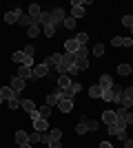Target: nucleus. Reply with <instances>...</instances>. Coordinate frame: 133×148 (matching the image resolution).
<instances>
[{"label": "nucleus", "mask_w": 133, "mask_h": 148, "mask_svg": "<svg viewBox=\"0 0 133 148\" xmlns=\"http://www.w3.org/2000/svg\"><path fill=\"white\" fill-rule=\"evenodd\" d=\"M76 66L80 69V71H84V69H89V60H78V62H76Z\"/></svg>", "instance_id": "40"}, {"label": "nucleus", "mask_w": 133, "mask_h": 148, "mask_svg": "<svg viewBox=\"0 0 133 148\" xmlns=\"http://www.w3.org/2000/svg\"><path fill=\"white\" fill-rule=\"evenodd\" d=\"M131 38H133V27H131Z\"/></svg>", "instance_id": "53"}, {"label": "nucleus", "mask_w": 133, "mask_h": 148, "mask_svg": "<svg viewBox=\"0 0 133 148\" xmlns=\"http://www.w3.org/2000/svg\"><path fill=\"white\" fill-rule=\"evenodd\" d=\"M58 108L62 113H71L73 111V99H60V102H58Z\"/></svg>", "instance_id": "12"}, {"label": "nucleus", "mask_w": 133, "mask_h": 148, "mask_svg": "<svg viewBox=\"0 0 133 148\" xmlns=\"http://www.w3.org/2000/svg\"><path fill=\"white\" fill-rule=\"evenodd\" d=\"M111 44H113V47H122V38H120V36H115L113 40H111Z\"/></svg>", "instance_id": "45"}, {"label": "nucleus", "mask_w": 133, "mask_h": 148, "mask_svg": "<svg viewBox=\"0 0 133 148\" xmlns=\"http://www.w3.org/2000/svg\"><path fill=\"white\" fill-rule=\"evenodd\" d=\"M20 106H22V108H25L27 113L36 111V104H33V99H20Z\"/></svg>", "instance_id": "17"}, {"label": "nucleus", "mask_w": 133, "mask_h": 148, "mask_svg": "<svg viewBox=\"0 0 133 148\" xmlns=\"http://www.w3.org/2000/svg\"><path fill=\"white\" fill-rule=\"evenodd\" d=\"M0 97L5 99V102H9V99L16 97V93H13V88H11V86H2V88H0Z\"/></svg>", "instance_id": "14"}, {"label": "nucleus", "mask_w": 133, "mask_h": 148, "mask_svg": "<svg viewBox=\"0 0 133 148\" xmlns=\"http://www.w3.org/2000/svg\"><path fill=\"white\" fill-rule=\"evenodd\" d=\"M89 58V51H87V47H80V49L76 51V62L78 60H87Z\"/></svg>", "instance_id": "24"}, {"label": "nucleus", "mask_w": 133, "mask_h": 148, "mask_svg": "<svg viewBox=\"0 0 133 148\" xmlns=\"http://www.w3.org/2000/svg\"><path fill=\"white\" fill-rule=\"evenodd\" d=\"M49 148H62V144H60V142H51Z\"/></svg>", "instance_id": "49"}, {"label": "nucleus", "mask_w": 133, "mask_h": 148, "mask_svg": "<svg viewBox=\"0 0 133 148\" xmlns=\"http://www.w3.org/2000/svg\"><path fill=\"white\" fill-rule=\"evenodd\" d=\"M76 133H78V135H84V133H89V128H87V117L80 119V124L76 126Z\"/></svg>", "instance_id": "19"}, {"label": "nucleus", "mask_w": 133, "mask_h": 148, "mask_svg": "<svg viewBox=\"0 0 133 148\" xmlns=\"http://www.w3.org/2000/svg\"><path fill=\"white\" fill-rule=\"evenodd\" d=\"M102 99L104 102H113V91L109 88V91H102Z\"/></svg>", "instance_id": "34"}, {"label": "nucleus", "mask_w": 133, "mask_h": 148, "mask_svg": "<svg viewBox=\"0 0 133 148\" xmlns=\"http://www.w3.org/2000/svg\"><path fill=\"white\" fill-rule=\"evenodd\" d=\"M124 148H133V139H124Z\"/></svg>", "instance_id": "50"}, {"label": "nucleus", "mask_w": 133, "mask_h": 148, "mask_svg": "<svg viewBox=\"0 0 133 148\" xmlns=\"http://www.w3.org/2000/svg\"><path fill=\"white\" fill-rule=\"evenodd\" d=\"M115 137H118V139H122V142H124V139H129V137H127V130H120Z\"/></svg>", "instance_id": "47"}, {"label": "nucleus", "mask_w": 133, "mask_h": 148, "mask_svg": "<svg viewBox=\"0 0 133 148\" xmlns=\"http://www.w3.org/2000/svg\"><path fill=\"white\" fill-rule=\"evenodd\" d=\"M18 77H20V80H29V77H31V80H33V69L31 66H25V64H20V66H18Z\"/></svg>", "instance_id": "3"}, {"label": "nucleus", "mask_w": 133, "mask_h": 148, "mask_svg": "<svg viewBox=\"0 0 133 148\" xmlns=\"http://www.w3.org/2000/svg\"><path fill=\"white\" fill-rule=\"evenodd\" d=\"M38 22H40V25H51V11H42V13H40V18H38Z\"/></svg>", "instance_id": "20"}, {"label": "nucleus", "mask_w": 133, "mask_h": 148, "mask_svg": "<svg viewBox=\"0 0 133 148\" xmlns=\"http://www.w3.org/2000/svg\"><path fill=\"white\" fill-rule=\"evenodd\" d=\"M42 142V133H38V130H33L31 135H29V144H38Z\"/></svg>", "instance_id": "30"}, {"label": "nucleus", "mask_w": 133, "mask_h": 148, "mask_svg": "<svg viewBox=\"0 0 133 148\" xmlns=\"http://www.w3.org/2000/svg\"><path fill=\"white\" fill-rule=\"evenodd\" d=\"M25 60H27L25 51H16V53H13V62H16V64H25Z\"/></svg>", "instance_id": "26"}, {"label": "nucleus", "mask_w": 133, "mask_h": 148, "mask_svg": "<svg viewBox=\"0 0 133 148\" xmlns=\"http://www.w3.org/2000/svg\"><path fill=\"white\" fill-rule=\"evenodd\" d=\"M2 102H5V99H2V97H0V104H2Z\"/></svg>", "instance_id": "54"}, {"label": "nucleus", "mask_w": 133, "mask_h": 148, "mask_svg": "<svg viewBox=\"0 0 133 148\" xmlns=\"http://www.w3.org/2000/svg\"><path fill=\"white\" fill-rule=\"evenodd\" d=\"M18 22H20V25H27V29H29V27H31V18H29V13H27V16H22Z\"/></svg>", "instance_id": "39"}, {"label": "nucleus", "mask_w": 133, "mask_h": 148, "mask_svg": "<svg viewBox=\"0 0 133 148\" xmlns=\"http://www.w3.org/2000/svg\"><path fill=\"white\" fill-rule=\"evenodd\" d=\"M33 53H36V47H33V44H27V47H25V56L33 58Z\"/></svg>", "instance_id": "37"}, {"label": "nucleus", "mask_w": 133, "mask_h": 148, "mask_svg": "<svg viewBox=\"0 0 133 148\" xmlns=\"http://www.w3.org/2000/svg\"><path fill=\"white\" fill-rule=\"evenodd\" d=\"M78 49H80V44L76 42V38H71V40L64 42V53H76Z\"/></svg>", "instance_id": "10"}, {"label": "nucleus", "mask_w": 133, "mask_h": 148, "mask_svg": "<svg viewBox=\"0 0 133 148\" xmlns=\"http://www.w3.org/2000/svg\"><path fill=\"white\" fill-rule=\"evenodd\" d=\"M60 137H62V130H60V128L49 130V139H51V142H60Z\"/></svg>", "instance_id": "27"}, {"label": "nucleus", "mask_w": 133, "mask_h": 148, "mask_svg": "<svg viewBox=\"0 0 133 148\" xmlns=\"http://www.w3.org/2000/svg\"><path fill=\"white\" fill-rule=\"evenodd\" d=\"M100 148H113V146H111L109 142H102V144H100Z\"/></svg>", "instance_id": "51"}, {"label": "nucleus", "mask_w": 133, "mask_h": 148, "mask_svg": "<svg viewBox=\"0 0 133 148\" xmlns=\"http://www.w3.org/2000/svg\"><path fill=\"white\" fill-rule=\"evenodd\" d=\"M60 64H64L67 69L76 66V53H62V62Z\"/></svg>", "instance_id": "9"}, {"label": "nucleus", "mask_w": 133, "mask_h": 148, "mask_svg": "<svg viewBox=\"0 0 133 148\" xmlns=\"http://www.w3.org/2000/svg\"><path fill=\"white\" fill-rule=\"evenodd\" d=\"M76 42L80 44V47H87V42H89V33H76Z\"/></svg>", "instance_id": "23"}, {"label": "nucleus", "mask_w": 133, "mask_h": 148, "mask_svg": "<svg viewBox=\"0 0 133 148\" xmlns=\"http://www.w3.org/2000/svg\"><path fill=\"white\" fill-rule=\"evenodd\" d=\"M27 36H29V38H36V36H40V25H31L29 29H27Z\"/></svg>", "instance_id": "29"}, {"label": "nucleus", "mask_w": 133, "mask_h": 148, "mask_svg": "<svg viewBox=\"0 0 133 148\" xmlns=\"http://www.w3.org/2000/svg\"><path fill=\"white\" fill-rule=\"evenodd\" d=\"M71 18H84V7H73L71 9Z\"/></svg>", "instance_id": "25"}, {"label": "nucleus", "mask_w": 133, "mask_h": 148, "mask_svg": "<svg viewBox=\"0 0 133 148\" xmlns=\"http://www.w3.org/2000/svg\"><path fill=\"white\" fill-rule=\"evenodd\" d=\"M16 142H18V146L29 144V133L27 130H16Z\"/></svg>", "instance_id": "15"}, {"label": "nucleus", "mask_w": 133, "mask_h": 148, "mask_svg": "<svg viewBox=\"0 0 133 148\" xmlns=\"http://www.w3.org/2000/svg\"><path fill=\"white\" fill-rule=\"evenodd\" d=\"M107 133H109V135H113V137H115V135H118V133H120V128H118V124H111Z\"/></svg>", "instance_id": "41"}, {"label": "nucleus", "mask_w": 133, "mask_h": 148, "mask_svg": "<svg viewBox=\"0 0 133 148\" xmlns=\"http://www.w3.org/2000/svg\"><path fill=\"white\" fill-rule=\"evenodd\" d=\"M113 77H111V75H102V77H100V82H98V86H100L102 88V91H109V88H111V86H113Z\"/></svg>", "instance_id": "8"}, {"label": "nucleus", "mask_w": 133, "mask_h": 148, "mask_svg": "<svg viewBox=\"0 0 133 148\" xmlns=\"http://www.w3.org/2000/svg\"><path fill=\"white\" fill-rule=\"evenodd\" d=\"M87 128H89V133H93V130L100 128V124L95 122V119H87Z\"/></svg>", "instance_id": "32"}, {"label": "nucleus", "mask_w": 133, "mask_h": 148, "mask_svg": "<svg viewBox=\"0 0 133 148\" xmlns=\"http://www.w3.org/2000/svg\"><path fill=\"white\" fill-rule=\"evenodd\" d=\"M25 13H22V9H13V11H7L5 13V22L7 25H16L20 18H22Z\"/></svg>", "instance_id": "2"}, {"label": "nucleus", "mask_w": 133, "mask_h": 148, "mask_svg": "<svg viewBox=\"0 0 133 148\" xmlns=\"http://www.w3.org/2000/svg\"><path fill=\"white\" fill-rule=\"evenodd\" d=\"M78 73H80V69H78V66H71L69 71H67V75H69V77H73V75H78Z\"/></svg>", "instance_id": "43"}, {"label": "nucleus", "mask_w": 133, "mask_h": 148, "mask_svg": "<svg viewBox=\"0 0 133 148\" xmlns=\"http://www.w3.org/2000/svg\"><path fill=\"white\" fill-rule=\"evenodd\" d=\"M93 56H98V58L104 56V47H102V44H95L93 47Z\"/></svg>", "instance_id": "36"}, {"label": "nucleus", "mask_w": 133, "mask_h": 148, "mask_svg": "<svg viewBox=\"0 0 133 148\" xmlns=\"http://www.w3.org/2000/svg\"><path fill=\"white\" fill-rule=\"evenodd\" d=\"M7 106H9V108H11V111H16V108H18V106H20V99H18V97H13V99H9V102H7Z\"/></svg>", "instance_id": "35"}, {"label": "nucleus", "mask_w": 133, "mask_h": 148, "mask_svg": "<svg viewBox=\"0 0 133 148\" xmlns=\"http://www.w3.org/2000/svg\"><path fill=\"white\" fill-rule=\"evenodd\" d=\"M29 117H31V122H36V119H40V113H38V108L29 113Z\"/></svg>", "instance_id": "44"}, {"label": "nucleus", "mask_w": 133, "mask_h": 148, "mask_svg": "<svg viewBox=\"0 0 133 148\" xmlns=\"http://www.w3.org/2000/svg\"><path fill=\"white\" fill-rule=\"evenodd\" d=\"M42 33L47 38H53V36H56V27H53V25H44L42 27Z\"/></svg>", "instance_id": "28"}, {"label": "nucleus", "mask_w": 133, "mask_h": 148, "mask_svg": "<svg viewBox=\"0 0 133 148\" xmlns=\"http://www.w3.org/2000/svg\"><path fill=\"white\" fill-rule=\"evenodd\" d=\"M118 73L120 75H131V66H129V64H118Z\"/></svg>", "instance_id": "31"}, {"label": "nucleus", "mask_w": 133, "mask_h": 148, "mask_svg": "<svg viewBox=\"0 0 133 148\" xmlns=\"http://www.w3.org/2000/svg\"><path fill=\"white\" fill-rule=\"evenodd\" d=\"M102 122L107 124V126L115 124V122H118V113H115V111H102Z\"/></svg>", "instance_id": "5"}, {"label": "nucleus", "mask_w": 133, "mask_h": 148, "mask_svg": "<svg viewBox=\"0 0 133 148\" xmlns=\"http://www.w3.org/2000/svg\"><path fill=\"white\" fill-rule=\"evenodd\" d=\"M25 84H27V82H25V80H20L18 75H16V77H11V84H9V86H11V88H13V93L18 95V93L25 91Z\"/></svg>", "instance_id": "4"}, {"label": "nucleus", "mask_w": 133, "mask_h": 148, "mask_svg": "<svg viewBox=\"0 0 133 148\" xmlns=\"http://www.w3.org/2000/svg\"><path fill=\"white\" fill-rule=\"evenodd\" d=\"M20 148H31V144H22V146H20Z\"/></svg>", "instance_id": "52"}, {"label": "nucleus", "mask_w": 133, "mask_h": 148, "mask_svg": "<svg viewBox=\"0 0 133 148\" xmlns=\"http://www.w3.org/2000/svg\"><path fill=\"white\" fill-rule=\"evenodd\" d=\"M131 75H133V66H131Z\"/></svg>", "instance_id": "55"}, {"label": "nucleus", "mask_w": 133, "mask_h": 148, "mask_svg": "<svg viewBox=\"0 0 133 148\" xmlns=\"http://www.w3.org/2000/svg\"><path fill=\"white\" fill-rule=\"evenodd\" d=\"M122 47H133V38H122Z\"/></svg>", "instance_id": "42"}, {"label": "nucleus", "mask_w": 133, "mask_h": 148, "mask_svg": "<svg viewBox=\"0 0 133 148\" xmlns=\"http://www.w3.org/2000/svg\"><path fill=\"white\" fill-rule=\"evenodd\" d=\"M60 62H62V53H53V56H49L47 60H44V64H47L49 69H56Z\"/></svg>", "instance_id": "7"}, {"label": "nucleus", "mask_w": 133, "mask_h": 148, "mask_svg": "<svg viewBox=\"0 0 133 148\" xmlns=\"http://www.w3.org/2000/svg\"><path fill=\"white\" fill-rule=\"evenodd\" d=\"M122 25L131 29V27H133V16H124V18H122Z\"/></svg>", "instance_id": "38"}, {"label": "nucleus", "mask_w": 133, "mask_h": 148, "mask_svg": "<svg viewBox=\"0 0 133 148\" xmlns=\"http://www.w3.org/2000/svg\"><path fill=\"white\" fill-rule=\"evenodd\" d=\"M120 104H122V108H124V111H129V108L133 106V99H131V97H122Z\"/></svg>", "instance_id": "33"}, {"label": "nucleus", "mask_w": 133, "mask_h": 148, "mask_svg": "<svg viewBox=\"0 0 133 148\" xmlns=\"http://www.w3.org/2000/svg\"><path fill=\"white\" fill-rule=\"evenodd\" d=\"M73 82H71L69 75H58V88H62V91H67V88L71 86Z\"/></svg>", "instance_id": "11"}, {"label": "nucleus", "mask_w": 133, "mask_h": 148, "mask_svg": "<svg viewBox=\"0 0 133 148\" xmlns=\"http://www.w3.org/2000/svg\"><path fill=\"white\" fill-rule=\"evenodd\" d=\"M124 97H131V99H133V86H127V88H124Z\"/></svg>", "instance_id": "46"}, {"label": "nucleus", "mask_w": 133, "mask_h": 148, "mask_svg": "<svg viewBox=\"0 0 133 148\" xmlns=\"http://www.w3.org/2000/svg\"><path fill=\"white\" fill-rule=\"evenodd\" d=\"M89 97H93V99H100V97H102V88L98 86V84H93V86L89 88Z\"/></svg>", "instance_id": "16"}, {"label": "nucleus", "mask_w": 133, "mask_h": 148, "mask_svg": "<svg viewBox=\"0 0 133 148\" xmlns=\"http://www.w3.org/2000/svg\"><path fill=\"white\" fill-rule=\"evenodd\" d=\"M40 13H42L40 5H29V18H40Z\"/></svg>", "instance_id": "18"}, {"label": "nucleus", "mask_w": 133, "mask_h": 148, "mask_svg": "<svg viewBox=\"0 0 133 148\" xmlns=\"http://www.w3.org/2000/svg\"><path fill=\"white\" fill-rule=\"evenodd\" d=\"M62 27H64V29H69V31H73V29H76V18L67 16V18H64V22H62Z\"/></svg>", "instance_id": "21"}, {"label": "nucleus", "mask_w": 133, "mask_h": 148, "mask_svg": "<svg viewBox=\"0 0 133 148\" xmlns=\"http://www.w3.org/2000/svg\"><path fill=\"white\" fill-rule=\"evenodd\" d=\"M64 18H67V16H64V9H62V7L51 9V25H53V27H56V25H62Z\"/></svg>", "instance_id": "1"}, {"label": "nucleus", "mask_w": 133, "mask_h": 148, "mask_svg": "<svg viewBox=\"0 0 133 148\" xmlns=\"http://www.w3.org/2000/svg\"><path fill=\"white\" fill-rule=\"evenodd\" d=\"M49 73V66H47V64H36V66H33V80H38V77H44V75Z\"/></svg>", "instance_id": "6"}, {"label": "nucleus", "mask_w": 133, "mask_h": 148, "mask_svg": "<svg viewBox=\"0 0 133 148\" xmlns=\"http://www.w3.org/2000/svg\"><path fill=\"white\" fill-rule=\"evenodd\" d=\"M38 113H40V117H42V119H49V117H51V106H47V104L40 106Z\"/></svg>", "instance_id": "22"}, {"label": "nucleus", "mask_w": 133, "mask_h": 148, "mask_svg": "<svg viewBox=\"0 0 133 148\" xmlns=\"http://www.w3.org/2000/svg\"><path fill=\"white\" fill-rule=\"evenodd\" d=\"M124 119H127V124L131 126V124H133V113H127V117H124Z\"/></svg>", "instance_id": "48"}, {"label": "nucleus", "mask_w": 133, "mask_h": 148, "mask_svg": "<svg viewBox=\"0 0 133 148\" xmlns=\"http://www.w3.org/2000/svg\"><path fill=\"white\" fill-rule=\"evenodd\" d=\"M49 128V119H36V122H33V130H38V133H44V130Z\"/></svg>", "instance_id": "13"}]
</instances>
